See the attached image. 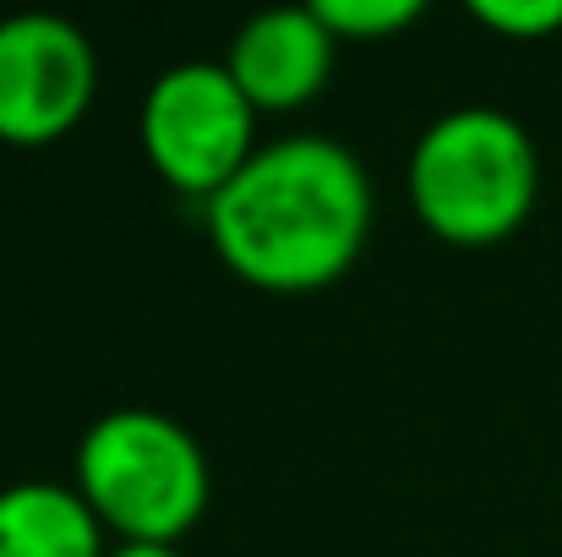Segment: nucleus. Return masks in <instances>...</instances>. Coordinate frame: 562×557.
<instances>
[{
    "instance_id": "1",
    "label": "nucleus",
    "mask_w": 562,
    "mask_h": 557,
    "mask_svg": "<svg viewBox=\"0 0 562 557\" xmlns=\"http://www.w3.org/2000/svg\"><path fill=\"white\" fill-rule=\"evenodd\" d=\"M218 263L268 296H312L345 279L372 235L367 165L317 132L279 137L202 202Z\"/></svg>"
},
{
    "instance_id": "2",
    "label": "nucleus",
    "mask_w": 562,
    "mask_h": 557,
    "mask_svg": "<svg viewBox=\"0 0 562 557\" xmlns=\"http://www.w3.org/2000/svg\"><path fill=\"white\" fill-rule=\"evenodd\" d=\"M541 154L536 137L492 104L437 115L409 154L415 219L448 246H497L536 213Z\"/></svg>"
},
{
    "instance_id": "3",
    "label": "nucleus",
    "mask_w": 562,
    "mask_h": 557,
    "mask_svg": "<svg viewBox=\"0 0 562 557\" xmlns=\"http://www.w3.org/2000/svg\"><path fill=\"white\" fill-rule=\"evenodd\" d=\"M71 487L121 547H181L207 514V454L176 415L110 410L99 415L71 459Z\"/></svg>"
},
{
    "instance_id": "4",
    "label": "nucleus",
    "mask_w": 562,
    "mask_h": 557,
    "mask_svg": "<svg viewBox=\"0 0 562 557\" xmlns=\"http://www.w3.org/2000/svg\"><path fill=\"white\" fill-rule=\"evenodd\" d=\"M143 154L165 186L213 197L257 154V110L224 60H181L143 99Z\"/></svg>"
},
{
    "instance_id": "5",
    "label": "nucleus",
    "mask_w": 562,
    "mask_h": 557,
    "mask_svg": "<svg viewBox=\"0 0 562 557\" xmlns=\"http://www.w3.org/2000/svg\"><path fill=\"white\" fill-rule=\"evenodd\" d=\"M99 93V55L88 33L55 11L0 16V143H60Z\"/></svg>"
},
{
    "instance_id": "6",
    "label": "nucleus",
    "mask_w": 562,
    "mask_h": 557,
    "mask_svg": "<svg viewBox=\"0 0 562 557\" xmlns=\"http://www.w3.org/2000/svg\"><path fill=\"white\" fill-rule=\"evenodd\" d=\"M334 49L339 38L323 27L312 5H273V11H257L229 38L224 66L257 115H290L328 88Z\"/></svg>"
},
{
    "instance_id": "7",
    "label": "nucleus",
    "mask_w": 562,
    "mask_h": 557,
    "mask_svg": "<svg viewBox=\"0 0 562 557\" xmlns=\"http://www.w3.org/2000/svg\"><path fill=\"white\" fill-rule=\"evenodd\" d=\"M104 536L77 487L33 476L0 492V557H110Z\"/></svg>"
},
{
    "instance_id": "8",
    "label": "nucleus",
    "mask_w": 562,
    "mask_h": 557,
    "mask_svg": "<svg viewBox=\"0 0 562 557\" xmlns=\"http://www.w3.org/2000/svg\"><path fill=\"white\" fill-rule=\"evenodd\" d=\"M312 11L334 38H387L409 27L426 5L420 0H312Z\"/></svg>"
},
{
    "instance_id": "9",
    "label": "nucleus",
    "mask_w": 562,
    "mask_h": 557,
    "mask_svg": "<svg viewBox=\"0 0 562 557\" xmlns=\"http://www.w3.org/2000/svg\"><path fill=\"white\" fill-rule=\"evenodd\" d=\"M470 16L503 38H547L562 27V0H470Z\"/></svg>"
},
{
    "instance_id": "10",
    "label": "nucleus",
    "mask_w": 562,
    "mask_h": 557,
    "mask_svg": "<svg viewBox=\"0 0 562 557\" xmlns=\"http://www.w3.org/2000/svg\"><path fill=\"white\" fill-rule=\"evenodd\" d=\"M110 557H187L181 547H115Z\"/></svg>"
}]
</instances>
